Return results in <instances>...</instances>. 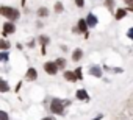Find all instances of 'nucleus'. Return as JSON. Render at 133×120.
Returning a JSON list of instances; mask_svg holds the SVG:
<instances>
[{
  "label": "nucleus",
  "mask_w": 133,
  "mask_h": 120,
  "mask_svg": "<svg viewBox=\"0 0 133 120\" xmlns=\"http://www.w3.org/2000/svg\"><path fill=\"white\" fill-rule=\"evenodd\" d=\"M71 101L69 100H59V98H53L52 103H50V111L53 114H58V115H63L64 114V108L69 106Z\"/></svg>",
  "instance_id": "nucleus-1"
},
{
  "label": "nucleus",
  "mask_w": 133,
  "mask_h": 120,
  "mask_svg": "<svg viewBox=\"0 0 133 120\" xmlns=\"http://www.w3.org/2000/svg\"><path fill=\"white\" fill-rule=\"evenodd\" d=\"M0 14H2L3 17H6L8 20H16L19 17V11L11 8V6H2L0 8Z\"/></svg>",
  "instance_id": "nucleus-2"
},
{
  "label": "nucleus",
  "mask_w": 133,
  "mask_h": 120,
  "mask_svg": "<svg viewBox=\"0 0 133 120\" xmlns=\"http://www.w3.org/2000/svg\"><path fill=\"white\" fill-rule=\"evenodd\" d=\"M44 70H45L49 75H55V73L58 72V69H56V66H55V63H52V61H47V63L44 64Z\"/></svg>",
  "instance_id": "nucleus-3"
},
{
  "label": "nucleus",
  "mask_w": 133,
  "mask_h": 120,
  "mask_svg": "<svg viewBox=\"0 0 133 120\" xmlns=\"http://www.w3.org/2000/svg\"><path fill=\"white\" fill-rule=\"evenodd\" d=\"M85 22H86V25H88V27H96V25H97V17H96L92 13H89Z\"/></svg>",
  "instance_id": "nucleus-4"
},
{
  "label": "nucleus",
  "mask_w": 133,
  "mask_h": 120,
  "mask_svg": "<svg viewBox=\"0 0 133 120\" xmlns=\"http://www.w3.org/2000/svg\"><path fill=\"white\" fill-rule=\"evenodd\" d=\"M25 78H27V80H30V81L36 80V78H38V72H36V69L30 67V69L27 70V73H25Z\"/></svg>",
  "instance_id": "nucleus-5"
},
{
  "label": "nucleus",
  "mask_w": 133,
  "mask_h": 120,
  "mask_svg": "<svg viewBox=\"0 0 133 120\" xmlns=\"http://www.w3.org/2000/svg\"><path fill=\"white\" fill-rule=\"evenodd\" d=\"M14 31H16L14 24H11V22H5V24H3V33H5V34H8V33H14Z\"/></svg>",
  "instance_id": "nucleus-6"
},
{
  "label": "nucleus",
  "mask_w": 133,
  "mask_h": 120,
  "mask_svg": "<svg viewBox=\"0 0 133 120\" xmlns=\"http://www.w3.org/2000/svg\"><path fill=\"white\" fill-rule=\"evenodd\" d=\"M89 73H91L92 77H96V78H100V77H102V69H100L99 66H92V67L89 69Z\"/></svg>",
  "instance_id": "nucleus-7"
},
{
  "label": "nucleus",
  "mask_w": 133,
  "mask_h": 120,
  "mask_svg": "<svg viewBox=\"0 0 133 120\" xmlns=\"http://www.w3.org/2000/svg\"><path fill=\"white\" fill-rule=\"evenodd\" d=\"M77 98L86 101V100H89V95H88V92H86L85 89H78V91H77Z\"/></svg>",
  "instance_id": "nucleus-8"
},
{
  "label": "nucleus",
  "mask_w": 133,
  "mask_h": 120,
  "mask_svg": "<svg viewBox=\"0 0 133 120\" xmlns=\"http://www.w3.org/2000/svg\"><path fill=\"white\" fill-rule=\"evenodd\" d=\"M8 91H10V84L3 78H0V92L3 94V92H8Z\"/></svg>",
  "instance_id": "nucleus-9"
},
{
  "label": "nucleus",
  "mask_w": 133,
  "mask_h": 120,
  "mask_svg": "<svg viewBox=\"0 0 133 120\" xmlns=\"http://www.w3.org/2000/svg\"><path fill=\"white\" fill-rule=\"evenodd\" d=\"M82 56H83V51L80 48H75L74 50V55H72V61H80Z\"/></svg>",
  "instance_id": "nucleus-10"
},
{
  "label": "nucleus",
  "mask_w": 133,
  "mask_h": 120,
  "mask_svg": "<svg viewBox=\"0 0 133 120\" xmlns=\"http://www.w3.org/2000/svg\"><path fill=\"white\" fill-rule=\"evenodd\" d=\"M55 66H56V69H64V66H66V59L58 58L56 61H55Z\"/></svg>",
  "instance_id": "nucleus-11"
},
{
  "label": "nucleus",
  "mask_w": 133,
  "mask_h": 120,
  "mask_svg": "<svg viewBox=\"0 0 133 120\" xmlns=\"http://www.w3.org/2000/svg\"><path fill=\"white\" fill-rule=\"evenodd\" d=\"M36 14H38L39 17H47V16H49V10L42 6V8H39V10H38V13H36Z\"/></svg>",
  "instance_id": "nucleus-12"
},
{
  "label": "nucleus",
  "mask_w": 133,
  "mask_h": 120,
  "mask_svg": "<svg viewBox=\"0 0 133 120\" xmlns=\"http://www.w3.org/2000/svg\"><path fill=\"white\" fill-rule=\"evenodd\" d=\"M86 30H88L86 22H85L83 19H80V20H78V31H82V33H83V31H86Z\"/></svg>",
  "instance_id": "nucleus-13"
},
{
  "label": "nucleus",
  "mask_w": 133,
  "mask_h": 120,
  "mask_svg": "<svg viewBox=\"0 0 133 120\" xmlns=\"http://www.w3.org/2000/svg\"><path fill=\"white\" fill-rule=\"evenodd\" d=\"M64 78L68 80V81H77V78H75L74 72H64Z\"/></svg>",
  "instance_id": "nucleus-14"
},
{
  "label": "nucleus",
  "mask_w": 133,
  "mask_h": 120,
  "mask_svg": "<svg viewBox=\"0 0 133 120\" xmlns=\"http://www.w3.org/2000/svg\"><path fill=\"white\" fill-rule=\"evenodd\" d=\"M125 14H127V11H125V10H117V11H116V14H114V17H116L117 20H121L122 17H125Z\"/></svg>",
  "instance_id": "nucleus-15"
},
{
  "label": "nucleus",
  "mask_w": 133,
  "mask_h": 120,
  "mask_svg": "<svg viewBox=\"0 0 133 120\" xmlns=\"http://www.w3.org/2000/svg\"><path fill=\"white\" fill-rule=\"evenodd\" d=\"M0 48H2V50H8L10 48V41H0Z\"/></svg>",
  "instance_id": "nucleus-16"
},
{
  "label": "nucleus",
  "mask_w": 133,
  "mask_h": 120,
  "mask_svg": "<svg viewBox=\"0 0 133 120\" xmlns=\"http://www.w3.org/2000/svg\"><path fill=\"white\" fill-rule=\"evenodd\" d=\"M8 58H10L8 51H2V53H0V61H8Z\"/></svg>",
  "instance_id": "nucleus-17"
},
{
  "label": "nucleus",
  "mask_w": 133,
  "mask_h": 120,
  "mask_svg": "<svg viewBox=\"0 0 133 120\" xmlns=\"http://www.w3.org/2000/svg\"><path fill=\"white\" fill-rule=\"evenodd\" d=\"M0 120H10L8 114H6L5 111H2V109H0Z\"/></svg>",
  "instance_id": "nucleus-18"
},
{
  "label": "nucleus",
  "mask_w": 133,
  "mask_h": 120,
  "mask_svg": "<svg viewBox=\"0 0 133 120\" xmlns=\"http://www.w3.org/2000/svg\"><path fill=\"white\" fill-rule=\"evenodd\" d=\"M74 75H75V78H77V80H82V78H83V77H82V67H78V69L74 72Z\"/></svg>",
  "instance_id": "nucleus-19"
},
{
  "label": "nucleus",
  "mask_w": 133,
  "mask_h": 120,
  "mask_svg": "<svg viewBox=\"0 0 133 120\" xmlns=\"http://www.w3.org/2000/svg\"><path fill=\"white\" fill-rule=\"evenodd\" d=\"M63 10H64V8H63V3L58 2V3L55 5V11H56V13H63Z\"/></svg>",
  "instance_id": "nucleus-20"
},
{
  "label": "nucleus",
  "mask_w": 133,
  "mask_h": 120,
  "mask_svg": "<svg viewBox=\"0 0 133 120\" xmlns=\"http://www.w3.org/2000/svg\"><path fill=\"white\" fill-rule=\"evenodd\" d=\"M39 41H41V44H42L44 47L49 44V38H47V36H41V38H39Z\"/></svg>",
  "instance_id": "nucleus-21"
},
{
  "label": "nucleus",
  "mask_w": 133,
  "mask_h": 120,
  "mask_svg": "<svg viewBox=\"0 0 133 120\" xmlns=\"http://www.w3.org/2000/svg\"><path fill=\"white\" fill-rule=\"evenodd\" d=\"M105 3H107V6H108L110 10H113V6H114V0H105Z\"/></svg>",
  "instance_id": "nucleus-22"
},
{
  "label": "nucleus",
  "mask_w": 133,
  "mask_h": 120,
  "mask_svg": "<svg viewBox=\"0 0 133 120\" xmlns=\"http://www.w3.org/2000/svg\"><path fill=\"white\" fill-rule=\"evenodd\" d=\"M75 5H77L78 8H83V6H85V0H75Z\"/></svg>",
  "instance_id": "nucleus-23"
},
{
  "label": "nucleus",
  "mask_w": 133,
  "mask_h": 120,
  "mask_svg": "<svg viewBox=\"0 0 133 120\" xmlns=\"http://www.w3.org/2000/svg\"><path fill=\"white\" fill-rule=\"evenodd\" d=\"M125 3H127L128 6H133V0H125Z\"/></svg>",
  "instance_id": "nucleus-24"
},
{
  "label": "nucleus",
  "mask_w": 133,
  "mask_h": 120,
  "mask_svg": "<svg viewBox=\"0 0 133 120\" xmlns=\"http://www.w3.org/2000/svg\"><path fill=\"white\" fill-rule=\"evenodd\" d=\"M127 34H128V38H131V36H133V28H130V30H128V33H127Z\"/></svg>",
  "instance_id": "nucleus-25"
},
{
  "label": "nucleus",
  "mask_w": 133,
  "mask_h": 120,
  "mask_svg": "<svg viewBox=\"0 0 133 120\" xmlns=\"http://www.w3.org/2000/svg\"><path fill=\"white\" fill-rule=\"evenodd\" d=\"M102 118H103V115H102V114H99V115H97L96 118H92V120H102Z\"/></svg>",
  "instance_id": "nucleus-26"
},
{
  "label": "nucleus",
  "mask_w": 133,
  "mask_h": 120,
  "mask_svg": "<svg viewBox=\"0 0 133 120\" xmlns=\"http://www.w3.org/2000/svg\"><path fill=\"white\" fill-rule=\"evenodd\" d=\"M42 120H55V118H53V117H44Z\"/></svg>",
  "instance_id": "nucleus-27"
}]
</instances>
